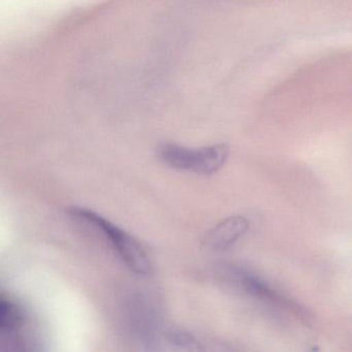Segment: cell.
Segmentation results:
<instances>
[{"label": "cell", "instance_id": "cell-1", "mask_svg": "<svg viewBox=\"0 0 352 352\" xmlns=\"http://www.w3.org/2000/svg\"><path fill=\"white\" fill-rule=\"evenodd\" d=\"M69 213L73 217L87 222L100 230L102 234L111 242L123 263L135 273L139 275H148L151 271V263L147 253L141 244L131 234L113 224L96 212L84 208H72Z\"/></svg>", "mask_w": 352, "mask_h": 352}, {"label": "cell", "instance_id": "cell-2", "mask_svg": "<svg viewBox=\"0 0 352 352\" xmlns=\"http://www.w3.org/2000/svg\"><path fill=\"white\" fill-rule=\"evenodd\" d=\"M157 155L164 164L176 170L211 175L228 162L230 147L226 144H216L193 149L177 144H162Z\"/></svg>", "mask_w": 352, "mask_h": 352}, {"label": "cell", "instance_id": "cell-3", "mask_svg": "<svg viewBox=\"0 0 352 352\" xmlns=\"http://www.w3.org/2000/svg\"><path fill=\"white\" fill-rule=\"evenodd\" d=\"M249 228L248 220L242 216H232L214 226L205 239V245L212 251L230 248Z\"/></svg>", "mask_w": 352, "mask_h": 352}, {"label": "cell", "instance_id": "cell-4", "mask_svg": "<svg viewBox=\"0 0 352 352\" xmlns=\"http://www.w3.org/2000/svg\"><path fill=\"white\" fill-rule=\"evenodd\" d=\"M170 341L175 345L190 351H199L203 349L201 343L190 333L183 331H175L170 335Z\"/></svg>", "mask_w": 352, "mask_h": 352}]
</instances>
